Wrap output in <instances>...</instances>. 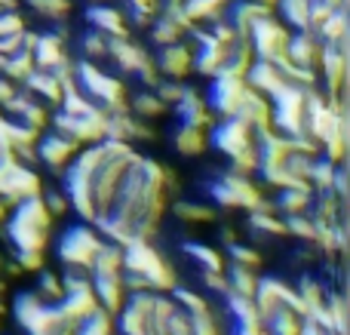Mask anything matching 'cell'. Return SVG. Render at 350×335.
Segmentation results:
<instances>
[{"label":"cell","instance_id":"1f68e13d","mask_svg":"<svg viewBox=\"0 0 350 335\" xmlns=\"http://www.w3.org/2000/svg\"><path fill=\"white\" fill-rule=\"evenodd\" d=\"M43 305H49V302H43L40 295H37V289H34V293H31V289H25V293H18L16 299H12V317H16V323L25 330V326H28L31 320L43 311Z\"/></svg>","mask_w":350,"mask_h":335},{"label":"cell","instance_id":"60d3db41","mask_svg":"<svg viewBox=\"0 0 350 335\" xmlns=\"http://www.w3.org/2000/svg\"><path fill=\"white\" fill-rule=\"evenodd\" d=\"M37 16L49 18V22H62L71 16V0H25Z\"/></svg>","mask_w":350,"mask_h":335},{"label":"cell","instance_id":"c3c4849f","mask_svg":"<svg viewBox=\"0 0 350 335\" xmlns=\"http://www.w3.org/2000/svg\"><path fill=\"white\" fill-rule=\"evenodd\" d=\"M40 197H43V203H46V209L53 213V219L68 213V197L62 194V191H46V194H40Z\"/></svg>","mask_w":350,"mask_h":335},{"label":"cell","instance_id":"11a10c76","mask_svg":"<svg viewBox=\"0 0 350 335\" xmlns=\"http://www.w3.org/2000/svg\"><path fill=\"white\" fill-rule=\"evenodd\" d=\"M258 3H267V6H273V3H277V0H258Z\"/></svg>","mask_w":350,"mask_h":335},{"label":"cell","instance_id":"d4e9b609","mask_svg":"<svg viewBox=\"0 0 350 335\" xmlns=\"http://www.w3.org/2000/svg\"><path fill=\"white\" fill-rule=\"evenodd\" d=\"M206 145H209L206 129H197V126L181 123V126L172 133V148L181 154V157H200V154L206 151Z\"/></svg>","mask_w":350,"mask_h":335},{"label":"cell","instance_id":"7c38bea8","mask_svg":"<svg viewBox=\"0 0 350 335\" xmlns=\"http://www.w3.org/2000/svg\"><path fill=\"white\" fill-rule=\"evenodd\" d=\"M0 114L10 117V120L25 123V126H31V129H40V133L49 126V108L25 90H18L10 102L0 105Z\"/></svg>","mask_w":350,"mask_h":335},{"label":"cell","instance_id":"d6986e66","mask_svg":"<svg viewBox=\"0 0 350 335\" xmlns=\"http://www.w3.org/2000/svg\"><path fill=\"white\" fill-rule=\"evenodd\" d=\"M243 123H246L252 133H261V129H271V102H267V96H261V92H255L252 86L246 83V90H243V98L240 105H237V114Z\"/></svg>","mask_w":350,"mask_h":335},{"label":"cell","instance_id":"9c48e42d","mask_svg":"<svg viewBox=\"0 0 350 335\" xmlns=\"http://www.w3.org/2000/svg\"><path fill=\"white\" fill-rule=\"evenodd\" d=\"M347 74V43H323L317 59V77L323 80L320 90L329 96H345Z\"/></svg>","mask_w":350,"mask_h":335},{"label":"cell","instance_id":"7402d4cb","mask_svg":"<svg viewBox=\"0 0 350 335\" xmlns=\"http://www.w3.org/2000/svg\"><path fill=\"white\" fill-rule=\"evenodd\" d=\"M320 37L314 31H292L289 43H286V59L292 65L301 68H317V59H320Z\"/></svg>","mask_w":350,"mask_h":335},{"label":"cell","instance_id":"f35d334b","mask_svg":"<svg viewBox=\"0 0 350 335\" xmlns=\"http://www.w3.org/2000/svg\"><path fill=\"white\" fill-rule=\"evenodd\" d=\"M80 55L90 62H98V59H108V37L102 31L90 28L83 37H80Z\"/></svg>","mask_w":350,"mask_h":335},{"label":"cell","instance_id":"44dd1931","mask_svg":"<svg viewBox=\"0 0 350 335\" xmlns=\"http://www.w3.org/2000/svg\"><path fill=\"white\" fill-rule=\"evenodd\" d=\"M18 86H22L25 92H31L34 98H40L46 108H59V102H62V80L55 77L53 71H46V68H34V71H31Z\"/></svg>","mask_w":350,"mask_h":335},{"label":"cell","instance_id":"4316f807","mask_svg":"<svg viewBox=\"0 0 350 335\" xmlns=\"http://www.w3.org/2000/svg\"><path fill=\"white\" fill-rule=\"evenodd\" d=\"M181 252H185L191 262H197L200 271H224L228 268V265H224V256L209 243H193V240H185V243H181Z\"/></svg>","mask_w":350,"mask_h":335},{"label":"cell","instance_id":"52a82bcc","mask_svg":"<svg viewBox=\"0 0 350 335\" xmlns=\"http://www.w3.org/2000/svg\"><path fill=\"white\" fill-rule=\"evenodd\" d=\"M209 197L218 203V206H228V209H258L265 194L261 188L252 182V176H240V172H224L218 182L209 185Z\"/></svg>","mask_w":350,"mask_h":335},{"label":"cell","instance_id":"e575fe53","mask_svg":"<svg viewBox=\"0 0 350 335\" xmlns=\"http://www.w3.org/2000/svg\"><path fill=\"white\" fill-rule=\"evenodd\" d=\"M172 213L185 225H209V222H215V209L203 206V203H191V200H175Z\"/></svg>","mask_w":350,"mask_h":335},{"label":"cell","instance_id":"7a4b0ae2","mask_svg":"<svg viewBox=\"0 0 350 335\" xmlns=\"http://www.w3.org/2000/svg\"><path fill=\"white\" fill-rule=\"evenodd\" d=\"M212 148L221 151L230 160V172L240 176H252L258 172V145H255V133L240 120V117H218L212 123Z\"/></svg>","mask_w":350,"mask_h":335},{"label":"cell","instance_id":"ee69618b","mask_svg":"<svg viewBox=\"0 0 350 335\" xmlns=\"http://www.w3.org/2000/svg\"><path fill=\"white\" fill-rule=\"evenodd\" d=\"M286 231H289L292 237L304 240V243H314V237H317V225H314V219H310V213L286 215Z\"/></svg>","mask_w":350,"mask_h":335},{"label":"cell","instance_id":"f1b7e54d","mask_svg":"<svg viewBox=\"0 0 350 335\" xmlns=\"http://www.w3.org/2000/svg\"><path fill=\"white\" fill-rule=\"evenodd\" d=\"M148 34H151V43L154 46H166V43H175V40H185L187 31L181 28L175 18L163 16V12H157L154 16V22L148 25Z\"/></svg>","mask_w":350,"mask_h":335},{"label":"cell","instance_id":"ffe728a7","mask_svg":"<svg viewBox=\"0 0 350 335\" xmlns=\"http://www.w3.org/2000/svg\"><path fill=\"white\" fill-rule=\"evenodd\" d=\"M65 43L68 40H62L55 31H43V34H37V43H34V49H31V55H34V68L55 71V68H62L65 62H71Z\"/></svg>","mask_w":350,"mask_h":335},{"label":"cell","instance_id":"74e56055","mask_svg":"<svg viewBox=\"0 0 350 335\" xmlns=\"http://www.w3.org/2000/svg\"><path fill=\"white\" fill-rule=\"evenodd\" d=\"M74 335H114V314H108L105 308H96L90 317L74 326Z\"/></svg>","mask_w":350,"mask_h":335},{"label":"cell","instance_id":"4dcf8cb0","mask_svg":"<svg viewBox=\"0 0 350 335\" xmlns=\"http://www.w3.org/2000/svg\"><path fill=\"white\" fill-rule=\"evenodd\" d=\"M224 277H228V289L237 295H255V286H258V268H246V265H234L230 262V271L224 268Z\"/></svg>","mask_w":350,"mask_h":335},{"label":"cell","instance_id":"8992f818","mask_svg":"<svg viewBox=\"0 0 350 335\" xmlns=\"http://www.w3.org/2000/svg\"><path fill=\"white\" fill-rule=\"evenodd\" d=\"M102 243H105V237L90 225V222L71 225L59 237V262L65 265V268L92 271V258H96V252L102 250Z\"/></svg>","mask_w":350,"mask_h":335},{"label":"cell","instance_id":"8fae6325","mask_svg":"<svg viewBox=\"0 0 350 335\" xmlns=\"http://www.w3.org/2000/svg\"><path fill=\"white\" fill-rule=\"evenodd\" d=\"M34 151H37V160H40L49 172L62 176V172H65V166L74 160V154L80 151V145L74 139H68V135H62V133H46V135H40V139H37Z\"/></svg>","mask_w":350,"mask_h":335},{"label":"cell","instance_id":"f6af8a7d","mask_svg":"<svg viewBox=\"0 0 350 335\" xmlns=\"http://www.w3.org/2000/svg\"><path fill=\"white\" fill-rule=\"evenodd\" d=\"M228 258L234 265H246V268H261V252L255 246H246V243H230L228 246Z\"/></svg>","mask_w":350,"mask_h":335},{"label":"cell","instance_id":"836d02e7","mask_svg":"<svg viewBox=\"0 0 350 335\" xmlns=\"http://www.w3.org/2000/svg\"><path fill=\"white\" fill-rule=\"evenodd\" d=\"M34 71V55L28 53V49H16V53L3 55V65H0V74H6V77L12 80V83H22L28 74Z\"/></svg>","mask_w":350,"mask_h":335},{"label":"cell","instance_id":"7dc6e473","mask_svg":"<svg viewBox=\"0 0 350 335\" xmlns=\"http://www.w3.org/2000/svg\"><path fill=\"white\" fill-rule=\"evenodd\" d=\"M12 258H16V265L22 268V274H31V271L37 274V271L46 265V252L43 250H18Z\"/></svg>","mask_w":350,"mask_h":335},{"label":"cell","instance_id":"b9f144b4","mask_svg":"<svg viewBox=\"0 0 350 335\" xmlns=\"http://www.w3.org/2000/svg\"><path fill=\"white\" fill-rule=\"evenodd\" d=\"M172 302L181 308V311H187L193 317V314H206L209 311V302L203 299V295H197L193 289H185V286H172Z\"/></svg>","mask_w":350,"mask_h":335},{"label":"cell","instance_id":"db71d44e","mask_svg":"<svg viewBox=\"0 0 350 335\" xmlns=\"http://www.w3.org/2000/svg\"><path fill=\"white\" fill-rule=\"evenodd\" d=\"M6 215H10V203H6V200H3V197H0V222H3V219H6Z\"/></svg>","mask_w":350,"mask_h":335},{"label":"cell","instance_id":"3957f363","mask_svg":"<svg viewBox=\"0 0 350 335\" xmlns=\"http://www.w3.org/2000/svg\"><path fill=\"white\" fill-rule=\"evenodd\" d=\"M74 83H77L98 108L108 111V114L126 111V102H129L126 83H123L120 77H114V74H108L105 68H98L96 62H90V59L74 62Z\"/></svg>","mask_w":350,"mask_h":335},{"label":"cell","instance_id":"603a6c76","mask_svg":"<svg viewBox=\"0 0 350 335\" xmlns=\"http://www.w3.org/2000/svg\"><path fill=\"white\" fill-rule=\"evenodd\" d=\"M92 293H96L98 305L108 314H114L123 308L126 302V289H123V271L120 274H92Z\"/></svg>","mask_w":350,"mask_h":335},{"label":"cell","instance_id":"e0dca14e","mask_svg":"<svg viewBox=\"0 0 350 335\" xmlns=\"http://www.w3.org/2000/svg\"><path fill=\"white\" fill-rule=\"evenodd\" d=\"M86 25L96 31H102L105 37H129V25H126V12L117 10L111 3H90L86 6Z\"/></svg>","mask_w":350,"mask_h":335},{"label":"cell","instance_id":"6da1fadb","mask_svg":"<svg viewBox=\"0 0 350 335\" xmlns=\"http://www.w3.org/2000/svg\"><path fill=\"white\" fill-rule=\"evenodd\" d=\"M6 240L12 243V250H43L46 252L49 234H53V213L46 209L43 197H25L10 209V219L3 228Z\"/></svg>","mask_w":350,"mask_h":335},{"label":"cell","instance_id":"5bb4252c","mask_svg":"<svg viewBox=\"0 0 350 335\" xmlns=\"http://www.w3.org/2000/svg\"><path fill=\"white\" fill-rule=\"evenodd\" d=\"M172 111L178 114V123L206 129V133H209V126L215 123V114H212V108L206 105L203 92H200L197 86H185V96H181L178 102L172 105Z\"/></svg>","mask_w":350,"mask_h":335},{"label":"cell","instance_id":"5b68a950","mask_svg":"<svg viewBox=\"0 0 350 335\" xmlns=\"http://www.w3.org/2000/svg\"><path fill=\"white\" fill-rule=\"evenodd\" d=\"M271 129L280 135L298 139L304 135V90L295 83H286L271 98Z\"/></svg>","mask_w":350,"mask_h":335},{"label":"cell","instance_id":"ab89813d","mask_svg":"<svg viewBox=\"0 0 350 335\" xmlns=\"http://www.w3.org/2000/svg\"><path fill=\"white\" fill-rule=\"evenodd\" d=\"M40 274V280H37V295H40L43 302H49V305H59L62 299H65V286H62V277L53 274V271H37Z\"/></svg>","mask_w":350,"mask_h":335},{"label":"cell","instance_id":"cb8c5ba5","mask_svg":"<svg viewBox=\"0 0 350 335\" xmlns=\"http://www.w3.org/2000/svg\"><path fill=\"white\" fill-rule=\"evenodd\" d=\"M277 18L289 31H310V0H277Z\"/></svg>","mask_w":350,"mask_h":335},{"label":"cell","instance_id":"4fadbf2b","mask_svg":"<svg viewBox=\"0 0 350 335\" xmlns=\"http://www.w3.org/2000/svg\"><path fill=\"white\" fill-rule=\"evenodd\" d=\"M209 96H206V105L212 111H218V117H230L237 114V105L243 98V90H246V80L243 77H230V74H215L209 77Z\"/></svg>","mask_w":350,"mask_h":335},{"label":"cell","instance_id":"484cf974","mask_svg":"<svg viewBox=\"0 0 350 335\" xmlns=\"http://www.w3.org/2000/svg\"><path fill=\"white\" fill-rule=\"evenodd\" d=\"M310 203H314V191H308V188H280L273 209L283 213V219H286V215L310 213Z\"/></svg>","mask_w":350,"mask_h":335},{"label":"cell","instance_id":"d590c367","mask_svg":"<svg viewBox=\"0 0 350 335\" xmlns=\"http://www.w3.org/2000/svg\"><path fill=\"white\" fill-rule=\"evenodd\" d=\"M320 37V43H347V10H335L320 28L314 31Z\"/></svg>","mask_w":350,"mask_h":335},{"label":"cell","instance_id":"816d5d0a","mask_svg":"<svg viewBox=\"0 0 350 335\" xmlns=\"http://www.w3.org/2000/svg\"><path fill=\"white\" fill-rule=\"evenodd\" d=\"M221 240H224V243H234V240H237V231H234V228H224V231H221Z\"/></svg>","mask_w":350,"mask_h":335},{"label":"cell","instance_id":"f546056e","mask_svg":"<svg viewBox=\"0 0 350 335\" xmlns=\"http://www.w3.org/2000/svg\"><path fill=\"white\" fill-rule=\"evenodd\" d=\"M126 108H129V114L142 117V120H157V117H163L166 111H170V108H166V105L157 98V92H154V90L135 92V96L126 102Z\"/></svg>","mask_w":350,"mask_h":335},{"label":"cell","instance_id":"9f6ffc18","mask_svg":"<svg viewBox=\"0 0 350 335\" xmlns=\"http://www.w3.org/2000/svg\"><path fill=\"white\" fill-rule=\"evenodd\" d=\"M0 65H3V55H0Z\"/></svg>","mask_w":350,"mask_h":335},{"label":"cell","instance_id":"8d00e7d4","mask_svg":"<svg viewBox=\"0 0 350 335\" xmlns=\"http://www.w3.org/2000/svg\"><path fill=\"white\" fill-rule=\"evenodd\" d=\"M261 323H265L267 335H298L301 317H298L295 311H289V308H277V311L267 314Z\"/></svg>","mask_w":350,"mask_h":335},{"label":"cell","instance_id":"f5cc1de1","mask_svg":"<svg viewBox=\"0 0 350 335\" xmlns=\"http://www.w3.org/2000/svg\"><path fill=\"white\" fill-rule=\"evenodd\" d=\"M6 10H18V0H0V12Z\"/></svg>","mask_w":350,"mask_h":335},{"label":"cell","instance_id":"bcb514c9","mask_svg":"<svg viewBox=\"0 0 350 335\" xmlns=\"http://www.w3.org/2000/svg\"><path fill=\"white\" fill-rule=\"evenodd\" d=\"M185 86H187V83H181V80L160 77V80H157V86H154V92H157V98L166 105V108H172V105L178 102L181 96H185Z\"/></svg>","mask_w":350,"mask_h":335},{"label":"cell","instance_id":"d6a6232c","mask_svg":"<svg viewBox=\"0 0 350 335\" xmlns=\"http://www.w3.org/2000/svg\"><path fill=\"white\" fill-rule=\"evenodd\" d=\"M249 228H252V234H265V237H289V231H286V219L277 215L273 209L271 213L252 209V213H249Z\"/></svg>","mask_w":350,"mask_h":335},{"label":"cell","instance_id":"6f0895ef","mask_svg":"<svg viewBox=\"0 0 350 335\" xmlns=\"http://www.w3.org/2000/svg\"><path fill=\"white\" fill-rule=\"evenodd\" d=\"M92 3H102V0H92Z\"/></svg>","mask_w":350,"mask_h":335},{"label":"cell","instance_id":"30bf717a","mask_svg":"<svg viewBox=\"0 0 350 335\" xmlns=\"http://www.w3.org/2000/svg\"><path fill=\"white\" fill-rule=\"evenodd\" d=\"M151 289L145 293H129V302H123V308L117 311V330L120 335H154L151 323V308H154Z\"/></svg>","mask_w":350,"mask_h":335},{"label":"cell","instance_id":"680465c9","mask_svg":"<svg viewBox=\"0 0 350 335\" xmlns=\"http://www.w3.org/2000/svg\"><path fill=\"white\" fill-rule=\"evenodd\" d=\"M0 320H3V317H0Z\"/></svg>","mask_w":350,"mask_h":335},{"label":"cell","instance_id":"2e32d148","mask_svg":"<svg viewBox=\"0 0 350 335\" xmlns=\"http://www.w3.org/2000/svg\"><path fill=\"white\" fill-rule=\"evenodd\" d=\"M243 80H246L255 92H261V96H267V98L289 83V80H286V74L280 71L277 62H267V59H252V65L246 68Z\"/></svg>","mask_w":350,"mask_h":335},{"label":"cell","instance_id":"7bdbcfd3","mask_svg":"<svg viewBox=\"0 0 350 335\" xmlns=\"http://www.w3.org/2000/svg\"><path fill=\"white\" fill-rule=\"evenodd\" d=\"M298 299L304 302V308H308V314L314 311V308H320L323 302H326V289H323L320 280H314V277H301V283L295 286Z\"/></svg>","mask_w":350,"mask_h":335},{"label":"cell","instance_id":"83f0119b","mask_svg":"<svg viewBox=\"0 0 350 335\" xmlns=\"http://www.w3.org/2000/svg\"><path fill=\"white\" fill-rule=\"evenodd\" d=\"M228 3L230 0H181V6H185L187 18H191L193 25H209V22H215V18H221Z\"/></svg>","mask_w":350,"mask_h":335},{"label":"cell","instance_id":"9a60e30c","mask_svg":"<svg viewBox=\"0 0 350 335\" xmlns=\"http://www.w3.org/2000/svg\"><path fill=\"white\" fill-rule=\"evenodd\" d=\"M157 65L160 77H172V80H185L191 74V65H193V49L187 46L185 40H175V43H166V46H157Z\"/></svg>","mask_w":350,"mask_h":335},{"label":"cell","instance_id":"681fc988","mask_svg":"<svg viewBox=\"0 0 350 335\" xmlns=\"http://www.w3.org/2000/svg\"><path fill=\"white\" fill-rule=\"evenodd\" d=\"M203 286L224 295L228 293V277H224V271H203Z\"/></svg>","mask_w":350,"mask_h":335},{"label":"cell","instance_id":"277c9868","mask_svg":"<svg viewBox=\"0 0 350 335\" xmlns=\"http://www.w3.org/2000/svg\"><path fill=\"white\" fill-rule=\"evenodd\" d=\"M123 271H133V274L145 277L151 293H170L175 286V280H178L175 268L148 240H129L123 246Z\"/></svg>","mask_w":350,"mask_h":335},{"label":"cell","instance_id":"f907efd6","mask_svg":"<svg viewBox=\"0 0 350 335\" xmlns=\"http://www.w3.org/2000/svg\"><path fill=\"white\" fill-rule=\"evenodd\" d=\"M16 92H18V83H12V80L6 77V74H0V105L10 102V98L16 96Z\"/></svg>","mask_w":350,"mask_h":335},{"label":"cell","instance_id":"ba28073f","mask_svg":"<svg viewBox=\"0 0 350 335\" xmlns=\"http://www.w3.org/2000/svg\"><path fill=\"white\" fill-rule=\"evenodd\" d=\"M289 34L292 31L280 22L277 12H271V16H261L258 22H252V28L246 31V40H249V46H252L255 59L273 62V59H280V55H286Z\"/></svg>","mask_w":350,"mask_h":335},{"label":"cell","instance_id":"ac0fdd59","mask_svg":"<svg viewBox=\"0 0 350 335\" xmlns=\"http://www.w3.org/2000/svg\"><path fill=\"white\" fill-rule=\"evenodd\" d=\"M108 59H114V65L120 68L123 74L135 77V71L151 59V53H148L142 43H135L133 37H108Z\"/></svg>","mask_w":350,"mask_h":335}]
</instances>
